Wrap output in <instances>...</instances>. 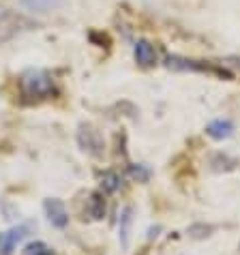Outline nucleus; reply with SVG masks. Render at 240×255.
Masks as SVG:
<instances>
[{
	"instance_id": "obj_12",
	"label": "nucleus",
	"mask_w": 240,
	"mask_h": 255,
	"mask_svg": "<svg viewBox=\"0 0 240 255\" xmlns=\"http://www.w3.org/2000/svg\"><path fill=\"white\" fill-rule=\"evenodd\" d=\"M22 255H56V251L49 245H45L43 240H34V243L26 245V249L22 251Z\"/></svg>"
},
{
	"instance_id": "obj_10",
	"label": "nucleus",
	"mask_w": 240,
	"mask_h": 255,
	"mask_svg": "<svg viewBox=\"0 0 240 255\" xmlns=\"http://www.w3.org/2000/svg\"><path fill=\"white\" fill-rule=\"evenodd\" d=\"M105 215V200H103V195L101 193H90V200H88V217L90 219H103Z\"/></svg>"
},
{
	"instance_id": "obj_6",
	"label": "nucleus",
	"mask_w": 240,
	"mask_h": 255,
	"mask_svg": "<svg viewBox=\"0 0 240 255\" xmlns=\"http://www.w3.org/2000/svg\"><path fill=\"white\" fill-rule=\"evenodd\" d=\"M133 56H135V62L139 67H154L157 65V49L150 41H137L135 47H133Z\"/></svg>"
},
{
	"instance_id": "obj_11",
	"label": "nucleus",
	"mask_w": 240,
	"mask_h": 255,
	"mask_svg": "<svg viewBox=\"0 0 240 255\" xmlns=\"http://www.w3.org/2000/svg\"><path fill=\"white\" fill-rule=\"evenodd\" d=\"M120 187V176L116 172H103L101 174V189L105 191V193H116Z\"/></svg>"
},
{
	"instance_id": "obj_9",
	"label": "nucleus",
	"mask_w": 240,
	"mask_h": 255,
	"mask_svg": "<svg viewBox=\"0 0 240 255\" xmlns=\"http://www.w3.org/2000/svg\"><path fill=\"white\" fill-rule=\"evenodd\" d=\"M62 0H22V6L30 13H49L58 9Z\"/></svg>"
},
{
	"instance_id": "obj_8",
	"label": "nucleus",
	"mask_w": 240,
	"mask_h": 255,
	"mask_svg": "<svg viewBox=\"0 0 240 255\" xmlns=\"http://www.w3.org/2000/svg\"><path fill=\"white\" fill-rule=\"evenodd\" d=\"M131 225H133V208L126 206L120 215V228H118V238H120V245L129 247V236H131Z\"/></svg>"
},
{
	"instance_id": "obj_2",
	"label": "nucleus",
	"mask_w": 240,
	"mask_h": 255,
	"mask_svg": "<svg viewBox=\"0 0 240 255\" xmlns=\"http://www.w3.org/2000/svg\"><path fill=\"white\" fill-rule=\"evenodd\" d=\"M77 144L84 152L93 154V157H101L103 154V139L99 135V131L90 125H80V131H77Z\"/></svg>"
},
{
	"instance_id": "obj_4",
	"label": "nucleus",
	"mask_w": 240,
	"mask_h": 255,
	"mask_svg": "<svg viewBox=\"0 0 240 255\" xmlns=\"http://www.w3.org/2000/svg\"><path fill=\"white\" fill-rule=\"evenodd\" d=\"M43 210H45L47 221L52 223L54 228L65 230L69 225V212H67V206L60 200H56V197H47V200L43 202Z\"/></svg>"
},
{
	"instance_id": "obj_13",
	"label": "nucleus",
	"mask_w": 240,
	"mask_h": 255,
	"mask_svg": "<svg viewBox=\"0 0 240 255\" xmlns=\"http://www.w3.org/2000/svg\"><path fill=\"white\" fill-rule=\"evenodd\" d=\"M129 176L133 180H137V182H148L150 180V176H152V169L148 165H142V163H139V165H131L129 167Z\"/></svg>"
},
{
	"instance_id": "obj_7",
	"label": "nucleus",
	"mask_w": 240,
	"mask_h": 255,
	"mask_svg": "<svg viewBox=\"0 0 240 255\" xmlns=\"http://www.w3.org/2000/svg\"><path fill=\"white\" fill-rule=\"evenodd\" d=\"M206 133H208V137H213L217 141L228 139L232 133H234V123L228 120V118H217L206 127Z\"/></svg>"
},
{
	"instance_id": "obj_3",
	"label": "nucleus",
	"mask_w": 240,
	"mask_h": 255,
	"mask_svg": "<svg viewBox=\"0 0 240 255\" xmlns=\"http://www.w3.org/2000/svg\"><path fill=\"white\" fill-rule=\"evenodd\" d=\"M30 228L28 225H15V228L0 232V255H13L17 249V245L28 236Z\"/></svg>"
},
{
	"instance_id": "obj_1",
	"label": "nucleus",
	"mask_w": 240,
	"mask_h": 255,
	"mask_svg": "<svg viewBox=\"0 0 240 255\" xmlns=\"http://www.w3.org/2000/svg\"><path fill=\"white\" fill-rule=\"evenodd\" d=\"M19 90H22V97L30 99V101H41L56 93V84L47 71L30 69L19 77Z\"/></svg>"
},
{
	"instance_id": "obj_5",
	"label": "nucleus",
	"mask_w": 240,
	"mask_h": 255,
	"mask_svg": "<svg viewBox=\"0 0 240 255\" xmlns=\"http://www.w3.org/2000/svg\"><path fill=\"white\" fill-rule=\"evenodd\" d=\"M19 26H28V22H24L19 15H15V13H11V11H6V9L0 6V39L13 37V34L19 30Z\"/></svg>"
}]
</instances>
